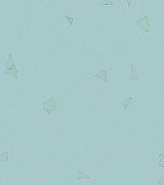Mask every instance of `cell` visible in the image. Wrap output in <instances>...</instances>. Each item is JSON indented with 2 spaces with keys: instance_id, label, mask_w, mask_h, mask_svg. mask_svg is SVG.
Masks as SVG:
<instances>
[{
  "instance_id": "obj_8",
  "label": "cell",
  "mask_w": 164,
  "mask_h": 185,
  "mask_svg": "<svg viewBox=\"0 0 164 185\" xmlns=\"http://www.w3.org/2000/svg\"><path fill=\"white\" fill-rule=\"evenodd\" d=\"M9 157V151H5V152H1L0 153V163H4L8 160Z\"/></svg>"
},
{
  "instance_id": "obj_11",
  "label": "cell",
  "mask_w": 164,
  "mask_h": 185,
  "mask_svg": "<svg viewBox=\"0 0 164 185\" xmlns=\"http://www.w3.org/2000/svg\"><path fill=\"white\" fill-rule=\"evenodd\" d=\"M65 19H66L67 22H69V25H74V23H75V19H74V17L69 16H65Z\"/></svg>"
},
{
  "instance_id": "obj_12",
  "label": "cell",
  "mask_w": 164,
  "mask_h": 185,
  "mask_svg": "<svg viewBox=\"0 0 164 185\" xmlns=\"http://www.w3.org/2000/svg\"><path fill=\"white\" fill-rule=\"evenodd\" d=\"M158 185H164V179H158L157 180Z\"/></svg>"
},
{
  "instance_id": "obj_6",
  "label": "cell",
  "mask_w": 164,
  "mask_h": 185,
  "mask_svg": "<svg viewBox=\"0 0 164 185\" xmlns=\"http://www.w3.org/2000/svg\"><path fill=\"white\" fill-rule=\"evenodd\" d=\"M132 100H133V98H132V97H129L128 98L125 99V100H123V101H121L120 102L121 105L123 107L124 110H125V111H127V110H128L129 105L131 104V102Z\"/></svg>"
},
{
  "instance_id": "obj_5",
  "label": "cell",
  "mask_w": 164,
  "mask_h": 185,
  "mask_svg": "<svg viewBox=\"0 0 164 185\" xmlns=\"http://www.w3.org/2000/svg\"><path fill=\"white\" fill-rule=\"evenodd\" d=\"M76 179H77V181H80V180H85V179H91V177L89 175H87V174L84 173L83 171L78 170Z\"/></svg>"
},
{
  "instance_id": "obj_2",
  "label": "cell",
  "mask_w": 164,
  "mask_h": 185,
  "mask_svg": "<svg viewBox=\"0 0 164 185\" xmlns=\"http://www.w3.org/2000/svg\"><path fill=\"white\" fill-rule=\"evenodd\" d=\"M42 107L48 116L52 115L53 111H56L57 109V102L55 97H52L50 98L47 99L42 103Z\"/></svg>"
},
{
  "instance_id": "obj_13",
  "label": "cell",
  "mask_w": 164,
  "mask_h": 185,
  "mask_svg": "<svg viewBox=\"0 0 164 185\" xmlns=\"http://www.w3.org/2000/svg\"><path fill=\"white\" fill-rule=\"evenodd\" d=\"M131 5V0H127V6L130 7Z\"/></svg>"
},
{
  "instance_id": "obj_3",
  "label": "cell",
  "mask_w": 164,
  "mask_h": 185,
  "mask_svg": "<svg viewBox=\"0 0 164 185\" xmlns=\"http://www.w3.org/2000/svg\"><path fill=\"white\" fill-rule=\"evenodd\" d=\"M137 26L140 31L144 32H149L150 31V22H149V16L148 15H146L140 17L137 21Z\"/></svg>"
},
{
  "instance_id": "obj_9",
  "label": "cell",
  "mask_w": 164,
  "mask_h": 185,
  "mask_svg": "<svg viewBox=\"0 0 164 185\" xmlns=\"http://www.w3.org/2000/svg\"><path fill=\"white\" fill-rule=\"evenodd\" d=\"M158 158H159L158 166L162 168V169H164V150L162 151L160 154L158 155Z\"/></svg>"
},
{
  "instance_id": "obj_7",
  "label": "cell",
  "mask_w": 164,
  "mask_h": 185,
  "mask_svg": "<svg viewBox=\"0 0 164 185\" xmlns=\"http://www.w3.org/2000/svg\"><path fill=\"white\" fill-rule=\"evenodd\" d=\"M139 80V74L137 73L136 68L134 66L133 63L131 64V81H137Z\"/></svg>"
},
{
  "instance_id": "obj_4",
  "label": "cell",
  "mask_w": 164,
  "mask_h": 185,
  "mask_svg": "<svg viewBox=\"0 0 164 185\" xmlns=\"http://www.w3.org/2000/svg\"><path fill=\"white\" fill-rule=\"evenodd\" d=\"M108 76L109 72L108 71H106V70H100L99 72H97L96 74L93 75V77L103 80L104 82H107V81H108Z\"/></svg>"
},
{
  "instance_id": "obj_10",
  "label": "cell",
  "mask_w": 164,
  "mask_h": 185,
  "mask_svg": "<svg viewBox=\"0 0 164 185\" xmlns=\"http://www.w3.org/2000/svg\"><path fill=\"white\" fill-rule=\"evenodd\" d=\"M99 5L100 6H113L114 3L111 0H100L99 2Z\"/></svg>"
},
{
  "instance_id": "obj_1",
  "label": "cell",
  "mask_w": 164,
  "mask_h": 185,
  "mask_svg": "<svg viewBox=\"0 0 164 185\" xmlns=\"http://www.w3.org/2000/svg\"><path fill=\"white\" fill-rule=\"evenodd\" d=\"M3 73L9 75V76L15 78V79H18L19 78L18 69H17V66H16V64L14 59L13 58L12 53L8 54V58H7V62L6 66H5V69L3 71Z\"/></svg>"
}]
</instances>
